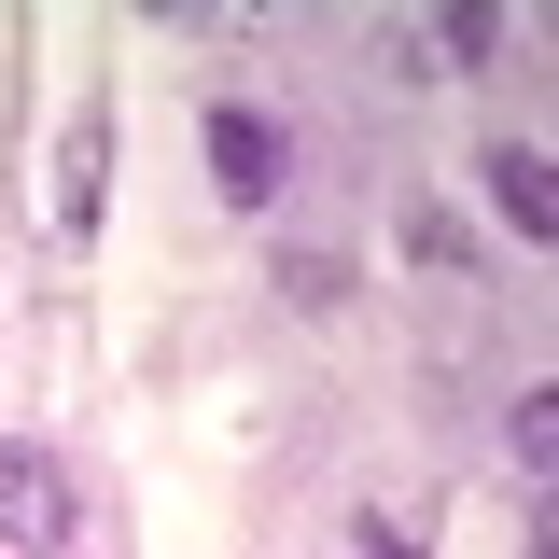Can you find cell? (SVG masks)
<instances>
[{"label":"cell","mask_w":559,"mask_h":559,"mask_svg":"<svg viewBox=\"0 0 559 559\" xmlns=\"http://www.w3.org/2000/svg\"><path fill=\"white\" fill-rule=\"evenodd\" d=\"M0 546H14V559L70 546V476H57L43 433H0Z\"/></svg>","instance_id":"1"},{"label":"cell","mask_w":559,"mask_h":559,"mask_svg":"<svg viewBox=\"0 0 559 559\" xmlns=\"http://www.w3.org/2000/svg\"><path fill=\"white\" fill-rule=\"evenodd\" d=\"M98 182H112V112L84 98V112H70V140H57V168H43V238H57V252H84V238H98Z\"/></svg>","instance_id":"2"},{"label":"cell","mask_w":559,"mask_h":559,"mask_svg":"<svg viewBox=\"0 0 559 559\" xmlns=\"http://www.w3.org/2000/svg\"><path fill=\"white\" fill-rule=\"evenodd\" d=\"M197 154H210V197L224 210H280V168H294V154H280V127L252 112V98H224V112L197 127Z\"/></svg>","instance_id":"3"},{"label":"cell","mask_w":559,"mask_h":559,"mask_svg":"<svg viewBox=\"0 0 559 559\" xmlns=\"http://www.w3.org/2000/svg\"><path fill=\"white\" fill-rule=\"evenodd\" d=\"M476 197L503 210V238H532V252L559 238V182H546V154H532V140H489V154H476Z\"/></svg>","instance_id":"4"},{"label":"cell","mask_w":559,"mask_h":559,"mask_svg":"<svg viewBox=\"0 0 559 559\" xmlns=\"http://www.w3.org/2000/svg\"><path fill=\"white\" fill-rule=\"evenodd\" d=\"M392 57H419V70H462V57H489V14H419V28H392Z\"/></svg>","instance_id":"5"},{"label":"cell","mask_w":559,"mask_h":559,"mask_svg":"<svg viewBox=\"0 0 559 559\" xmlns=\"http://www.w3.org/2000/svg\"><path fill=\"white\" fill-rule=\"evenodd\" d=\"M280 294L294 308H349V252H280Z\"/></svg>","instance_id":"6"},{"label":"cell","mask_w":559,"mask_h":559,"mask_svg":"<svg viewBox=\"0 0 559 559\" xmlns=\"http://www.w3.org/2000/svg\"><path fill=\"white\" fill-rule=\"evenodd\" d=\"M503 448H518V476H546V462H559V406H546V392H518V419H503Z\"/></svg>","instance_id":"7"},{"label":"cell","mask_w":559,"mask_h":559,"mask_svg":"<svg viewBox=\"0 0 559 559\" xmlns=\"http://www.w3.org/2000/svg\"><path fill=\"white\" fill-rule=\"evenodd\" d=\"M349 546H364V559H419V532L392 518V503H364V518H349Z\"/></svg>","instance_id":"8"}]
</instances>
